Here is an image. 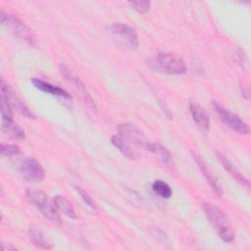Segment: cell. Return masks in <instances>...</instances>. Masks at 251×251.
I'll return each mask as SVG.
<instances>
[{
  "instance_id": "1",
  "label": "cell",
  "mask_w": 251,
  "mask_h": 251,
  "mask_svg": "<svg viewBox=\"0 0 251 251\" xmlns=\"http://www.w3.org/2000/svg\"><path fill=\"white\" fill-rule=\"evenodd\" d=\"M202 209L209 223L215 227L218 235L225 242H232L234 240V232L231 228L229 218L220 208L211 203H203Z\"/></svg>"
},
{
  "instance_id": "2",
  "label": "cell",
  "mask_w": 251,
  "mask_h": 251,
  "mask_svg": "<svg viewBox=\"0 0 251 251\" xmlns=\"http://www.w3.org/2000/svg\"><path fill=\"white\" fill-rule=\"evenodd\" d=\"M147 66L154 72L166 75H182L186 72L184 61L173 53H159L147 61Z\"/></svg>"
},
{
  "instance_id": "3",
  "label": "cell",
  "mask_w": 251,
  "mask_h": 251,
  "mask_svg": "<svg viewBox=\"0 0 251 251\" xmlns=\"http://www.w3.org/2000/svg\"><path fill=\"white\" fill-rule=\"evenodd\" d=\"M25 197L27 201L33 205L45 218L55 223H61L59 212L54 207L53 201L49 199L45 192L37 189L27 188L25 190Z\"/></svg>"
},
{
  "instance_id": "4",
  "label": "cell",
  "mask_w": 251,
  "mask_h": 251,
  "mask_svg": "<svg viewBox=\"0 0 251 251\" xmlns=\"http://www.w3.org/2000/svg\"><path fill=\"white\" fill-rule=\"evenodd\" d=\"M0 23L7 26L11 32L22 41L33 46L36 43V37L33 30L22 20L15 17L14 15L6 13L4 10L1 11Z\"/></svg>"
},
{
  "instance_id": "5",
  "label": "cell",
  "mask_w": 251,
  "mask_h": 251,
  "mask_svg": "<svg viewBox=\"0 0 251 251\" xmlns=\"http://www.w3.org/2000/svg\"><path fill=\"white\" fill-rule=\"evenodd\" d=\"M109 31L126 47L135 50L139 45L138 33L135 28L124 23H116L108 27Z\"/></svg>"
},
{
  "instance_id": "6",
  "label": "cell",
  "mask_w": 251,
  "mask_h": 251,
  "mask_svg": "<svg viewBox=\"0 0 251 251\" xmlns=\"http://www.w3.org/2000/svg\"><path fill=\"white\" fill-rule=\"evenodd\" d=\"M213 107L220 120L226 126H227L229 128L233 129L234 131L240 134H249L250 129L248 125L244 121H242L239 116L230 112L229 110H227L216 101H213Z\"/></svg>"
},
{
  "instance_id": "7",
  "label": "cell",
  "mask_w": 251,
  "mask_h": 251,
  "mask_svg": "<svg viewBox=\"0 0 251 251\" xmlns=\"http://www.w3.org/2000/svg\"><path fill=\"white\" fill-rule=\"evenodd\" d=\"M60 72L61 74L65 76V78L73 85V87L75 88V90L79 94L80 98L82 99V101L84 102V104L91 110V111H96L97 110V106L95 101L93 100V98L90 96V94L88 93V91L86 90V87L84 86L83 82L80 80V78L67 66L62 65L60 67Z\"/></svg>"
},
{
  "instance_id": "8",
  "label": "cell",
  "mask_w": 251,
  "mask_h": 251,
  "mask_svg": "<svg viewBox=\"0 0 251 251\" xmlns=\"http://www.w3.org/2000/svg\"><path fill=\"white\" fill-rule=\"evenodd\" d=\"M0 93H1L0 94L1 98H3L13 110L17 111L19 114L23 115L27 119H35V116L32 114V112L19 98V96L17 95V93H15V91L11 88V86L4 82L3 79H1Z\"/></svg>"
},
{
  "instance_id": "9",
  "label": "cell",
  "mask_w": 251,
  "mask_h": 251,
  "mask_svg": "<svg viewBox=\"0 0 251 251\" xmlns=\"http://www.w3.org/2000/svg\"><path fill=\"white\" fill-rule=\"evenodd\" d=\"M20 173L23 178L27 182H40L45 176V172L40 163L34 158L25 159L20 166Z\"/></svg>"
},
{
  "instance_id": "10",
  "label": "cell",
  "mask_w": 251,
  "mask_h": 251,
  "mask_svg": "<svg viewBox=\"0 0 251 251\" xmlns=\"http://www.w3.org/2000/svg\"><path fill=\"white\" fill-rule=\"evenodd\" d=\"M118 131L119 134L130 144H135L137 146L147 149L150 143L143 134V132L134 125L121 124L118 126Z\"/></svg>"
},
{
  "instance_id": "11",
  "label": "cell",
  "mask_w": 251,
  "mask_h": 251,
  "mask_svg": "<svg viewBox=\"0 0 251 251\" xmlns=\"http://www.w3.org/2000/svg\"><path fill=\"white\" fill-rule=\"evenodd\" d=\"M194 160L198 166V168L200 169L202 175L204 176V177L206 178L207 182L209 183V185L211 186V188L213 189V191L215 192V194H217L218 196H222L223 194V188L222 185L218 179V177L213 174V172L208 168V166L206 165V163L200 158V156L193 154Z\"/></svg>"
},
{
  "instance_id": "12",
  "label": "cell",
  "mask_w": 251,
  "mask_h": 251,
  "mask_svg": "<svg viewBox=\"0 0 251 251\" xmlns=\"http://www.w3.org/2000/svg\"><path fill=\"white\" fill-rule=\"evenodd\" d=\"M189 111L194 123L203 131H208L210 127V118L207 112L198 104L191 102L189 104Z\"/></svg>"
},
{
  "instance_id": "13",
  "label": "cell",
  "mask_w": 251,
  "mask_h": 251,
  "mask_svg": "<svg viewBox=\"0 0 251 251\" xmlns=\"http://www.w3.org/2000/svg\"><path fill=\"white\" fill-rule=\"evenodd\" d=\"M217 156H218V159H219V161L221 162L222 166L224 167V169H225L238 183H240L242 186H244V187H246V188H249V186H250L249 180L234 167V165H233L225 155H223L222 153L217 152Z\"/></svg>"
},
{
  "instance_id": "14",
  "label": "cell",
  "mask_w": 251,
  "mask_h": 251,
  "mask_svg": "<svg viewBox=\"0 0 251 251\" xmlns=\"http://www.w3.org/2000/svg\"><path fill=\"white\" fill-rule=\"evenodd\" d=\"M31 82L40 91L49 93V94L54 95V96L63 97V98H66V99H71L72 98L71 95L69 94V92H67L65 89H63V88H61L57 85H53L50 82H47L43 79H40V78H37V77H32Z\"/></svg>"
},
{
  "instance_id": "15",
  "label": "cell",
  "mask_w": 251,
  "mask_h": 251,
  "mask_svg": "<svg viewBox=\"0 0 251 251\" xmlns=\"http://www.w3.org/2000/svg\"><path fill=\"white\" fill-rule=\"evenodd\" d=\"M1 129L5 135L16 139H25V130L16 124L13 119H2L1 120Z\"/></svg>"
},
{
  "instance_id": "16",
  "label": "cell",
  "mask_w": 251,
  "mask_h": 251,
  "mask_svg": "<svg viewBox=\"0 0 251 251\" xmlns=\"http://www.w3.org/2000/svg\"><path fill=\"white\" fill-rule=\"evenodd\" d=\"M53 205L56 208V210L59 212V214H63L67 216L70 219L75 220L77 218L75 208L72 205V203L64 196L62 195H56L53 199Z\"/></svg>"
},
{
  "instance_id": "17",
  "label": "cell",
  "mask_w": 251,
  "mask_h": 251,
  "mask_svg": "<svg viewBox=\"0 0 251 251\" xmlns=\"http://www.w3.org/2000/svg\"><path fill=\"white\" fill-rule=\"evenodd\" d=\"M28 237L32 243L41 249L49 250L52 248L51 243L46 239L43 231L35 226H30L28 227Z\"/></svg>"
},
{
  "instance_id": "18",
  "label": "cell",
  "mask_w": 251,
  "mask_h": 251,
  "mask_svg": "<svg viewBox=\"0 0 251 251\" xmlns=\"http://www.w3.org/2000/svg\"><path fill=\"white\" fill-rule=\"evenodd\" d=\"M112 143L113 145L119 149V151L125 155L128 159H135L136 158V153L130 146V143L127 142L125 138H123L120 134H115L112 136Z\"/></svg>"
},
{
  "instance_id": "19",
  "label": "cell",
  "mask_w": 251,
  "mask_h": 251,
  "mask_svg": "<svg viewBox=\"0 0 251 251\" xmlns=\"http://www.w3.org/2000/svg\"><path fill=\"white\" fill-rule=\"evenodd\" d=\"M147 150H149L150 152H152L153 154H155L165 165L167 166H172L174 164L173 161V157L171 155V153L169 152V150L164 147L162 144L160 143H149Z\"/></svg>"
},
{
  "instance_id": "20",
  "label": "cell",
  "mask_w": 251,
  "mask_h": 251,
  "mask_svg": "<svg viewBox=\"0 0 251 251\" xmlns=\"http://www.w3.org/2000/svg\"><path fill=\"white\" fill-rule=\"evenodd\" d=\"M152 188H153V191L159 195L161 198H165V199H168L172 196V188L171 186L165 182L164 180H161V179H156L153 183H152Z\"/></svg>"
},
{
  "instance_id": "21",
  "label": "cell",
  "mask_w": 251,
  "mask_h": 251,
  "mask_svg": "<svg viewBox=\"0 0 251 251\" xmlns=\"http://www.w3.org/2000/svg\"><path fill=\"white\" fill-rule=\"evenodd\" d=\"M74 187H75V191L78 193V195L81 197V199L83 200V202H84L88 207H90L93 211L97 212V206H96V204H95V201L92 199V197H91L86 191H84L81 187H79V186H74Z\"/></svg>"
},
{
  "instance_id": "22",
  "label": "cell",
  "mask_w": 251,
  "mask_h": 251,
  "mask_svg": "<svg viewBox=\"0 0 251 251\" xmlns=\"http://www.w3.org/2000/svg\"><path fill=\"white\" fill-rule=\"evenodd\" d=\"M128 4L133 10H135L139 14H146L149 11L151 6L150 1H146V0L131 1V2H128Z\"/></svg>"
},
{
  "instance_id": "23",
  "label": "cell",
  "mask_w": 251,
  "mask_h": 251,
  "mask_svg": "<svg viewBox=\"0 0 251 251\" xmlns=\"http://www.w3.org/2000/svg\"><path fill=\"white\" fill-rule=\"evenodd\" d=\"M1 154L3 156H16L21 153V149L18 145L16 144H6L2 143L1 148H0Z\"/></svg>"
},
{
  "instance_id": "24",
  "label": "cell",
  "mask_w": 251,
  "mask_h": 251,
  "mask_svg": "<svg viewBox=\"0 0 251 251\" xmlns=\"http://www.w3.org/2000/svg\"><path fill=\"white\" fill-rule=\"evenodd\" d=\"M0 101H1V118L13 119V109L3 98H0Z\"/></svg>"
},
{
  "instance_id": "25",
  "label": "cell",
  "mask_w": 251,
  "mask_h": 251,
  "mask_svg": "<svg viewBox=\"0 0 251 251\" xmlns=\"http://www.w3.org/2000/svg\"><path fill=\"white\" fill-rule=\"evenodd\" d=\"M153 234H154V236H156V238H157L160 242H162V244H169L170 240H169L168 236L166 235V233H165L163 230H161V229H159V228H154Z\"/></svg>"
},
{
  "instance_id": "26",
  "label": "cell",
  "mask_w": 251,
  "mask_h": 251,
  "mask_svg": "<svg viewBox=\"0 0 251 251\" xmlns=\"http://www.w3.org/2000/svg\"><path fill=\"white\" fill-rule=\"evenodd\" d=\"M241 88V92H242V95L248 100L249 99V91H248V87L245 86V85H241L240 86Z\"/></svg>"
}]
</instances>
